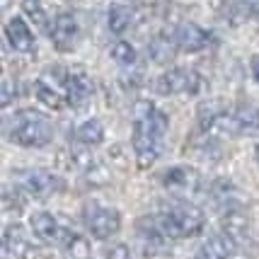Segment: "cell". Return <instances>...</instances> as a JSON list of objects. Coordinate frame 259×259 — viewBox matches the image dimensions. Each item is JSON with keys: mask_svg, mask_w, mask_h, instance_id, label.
Segmentation results:
<instances>
[{"mask_svg": "<svg viewBox=\"0 0 259 259\" xmlns=\"http://www.w3.org/2000/svg\"><path fill=\"white\" fill-rule=\"evenodd\" d=\"M233 249H235V242L228 235H215L211 240H206L199 252L194 254V259H230L233 257Z\"/></svg>", "mask_w": 259, "mask_h": 259, "instance_id": "7c38bea8", "label": "cell"}, {"mask_svg": "<svg viewBox=\"0 0 259 259\" xmlns=\"http://www.w3.org/2000/svg\"><path fill=\"white\" fill-rule=\"evenodd\" d=\"M5 39H8V44H10L17 54H22V56H34V54H36L34 34L22 17H10V20H8V24H5Z\"/></svg>", "mask_w": 259, "mask_h": 259, "instance_id": "52a82bcc", "label": "cell"}, {"mask_svg": "<svg viewBox=\"0 0 259 259\" xmlns=\"http://www.w3.org/2000/svg\"><path fill=\"white\" fill-rule=\"evenodd\" d=\"M249 70H252V78L259 82V56H254L249 61Z\"/></svg>", "mask_w": 259, "mask_h": 259, "instance_id": "d4e9b609", "label": "cell"}, {"mask_svg": "<svg viewBox=\"0 0 259 259\" xmlns=\"http://www.w3.org/2000/svg\"><path fill=\"white\" fill-rule=\"evenodd\" d=\"M155 90L160 95H199L203 90V80L196 70H187V68H169L165 70L158 80H155Z\"/></svg>", "mask_w": 259, "mask_h": 259, "instance_id": "5b68a950", "label": "cell"}, {"mask_svg": "<svg viewBox=\"0 0 259 259\" xmlns=\"http://www.w3.org/2000/svg\"><path fill=\"white\" fill-rule=\"evenodd\" d=\"M32 240L27 235V230L17 223H12L3 230V252L10 259H27L32 254Z\"/></svg>", "mask_w": 259, "mask_h": 259, "instance_id": "9c48e42d", "label": "cell"}, {"mask_svg": "<svg viewBox=\"0 0 259 259\" xmlns=\"http://www.w3.org/2000/svg\"><path fill=\"white\" fill-rule=\"evenodd\" d=\"M29 230H32V235L36 237V240H41V242H58L63 228L58 226V221L49 213V211H34V213L29 215Z\"/></svg>", "mask_w": 259, "mask_h": 259, "instance_id": "8fae6325", "label": "cell"}, {"mask_svg": "<svg viewBox=\"0 0 259 259\" xmlns=\"http://www.w3.org/2000/svg\"><path fill=\"white\" fill-rule=\"evenodd\" d=\"M15 177H17V184L29 196H34V199H49V196H54L56 192L63 189V180L58 175L49 172V169H41V167L20 169Z\"/></svg>", "mask_w": 259, "mask_h": 259, "instance_id": "277c9868", "label": "cell"}, {"mask_svg": "<svg viewBox=\"0 0 259 259\" xmlns=\"http://www.w3.org/2000/svg\"><path fill=\"white\" fill-rule=\"evenodd\" d=\"M175 49H177V41H172L167 36H155L148 46V54L155 63H169L175 58Z\"/></svg>", "mask_w": 259, "mask_h": 259, "instance_id": "ac0fdd59", "label": "cell"}, {"mask_svg": "<svg viewBox=\"0 0 259 259\" xmlns=\"http://www.w3.org/2000/svg\"><path fill=\"white\" fill-rule=\"evenodd\" d=\"M15 97H17V85H12V80L5 78L3 80V107H10Z\"/></svg>", "mask_w": 259, "mask_h": 259, "instance_id": "603a6c76", "label": "cell"}, {"mask_svg": "<svg viewBox=\"0 0 259 259\" xmlns=\"http://www.w3.org/2000/svg\"><path fill=\"white\" fill-rule=\"evenodd\" d=\"M95 92V82L90 80L88 73L75 70V73H68L66 80V102L70 107H82L85 102L92 97Z\"/></svg>", "mask_w": 259, "mask_h": 259, "instance_id": "30bf717a", "label": "cell"}, {"mask_svg": "<svg viewBox=\"0 0 259 259\" xmlns=\"http://www.w3.org/2000/svg\"><path fill=\"white\" fill-rule=\"evenodd\" d=\"M32 92H34V97H36V102L49 107V109H61V107H63V97H61V92L56 90V85L46 82L44 78L34 80Z\"/></svg>", "mask_w": 259, "mask_h": 259, "instance_id": "5bb4252c", "label": "cell"}, {"mask_svg": "<svg viewBox=\"0 0 259 259\" xmlns=\"http://www.w3.org/2000/svg\"><path fill=\"white\" fill-rule=\"evenodd\" d=\"M8 136L15 146L22 148H44L54 138V126L46 114L36 109H20L10 119Z\"/></svg>", "mask_w": 259, "mask_h": 259, "instance_id": "6da1fadb", "label": "cell"}, {"mask_svg": "<svg viewBox=\"0 0 259 259\" xmlns=\"http://www.w3.org/2000/svg\"><path fill=\"white\" fill-rule=\"evenodd\" d=\"M162 182H165V187H169V189L187 187V184H189V172H187L184 167H172L162 175Z\"/></svg>", "mask_w": 259, "mask_h": 259, "instance_id": "7402d4cb", "label": "cell"}, {"mask_svg": "<svg viewBox=\"0 0 259 259\" xmlns=\"http://www.w3.org/2000/svg\"><path fill=\"white\" fill-rule=\"evenodd\" d=\"M22 8H24V12H27V17H29L39 29H44V32L51 29V22H49V17H46V12H44V8H41L39 0H24Z\"/></svg>", "mask_w": 259, "mask_h": 259, "instance_id": "44dd1931", "label": "cell"}, {"mask_svg": "<svg viewBox=\"0 0 259 259\" xmlns=\"http://www.w3.org/2000/svg\"><path fill=\"white\" fill-rule=\"evenodd\" d=\"M235 124H237V134H245V136H257L259 134V109L257 107H237L235 112Z\"/></svg>", "mask_w": 259, "mask_h": 259, "instance_id": "9a60e30c", "label": "cell"}, {"mask_svg": "<svg viewBox=\"0 0 259 259\" xmlns=\"http://www.w3.org/2000/svg\"><path fill=\"white\" fill-rule=\"evenodd\" d=\"M109 56H112V61L116 66L128 68L136 63V49L128 41H114L112 49H109Z\"/></svg>", "mask_w": 259, "mask_h": 259, "instance_id": "ffe728a7", "label": "cell"}, {"mask_svg": "<svg viewBox=\"0 0 259 259\" xmlns=\"http://www.w3.org/2000/svg\"><path fill=\"white\" fill-rule=\"evenodd\" d=\"M131 143H134L136 162H138L141 169H148L162 155V134H158V131L148 124V121H143V119H134Z\"/></svg>", "mask_w": 259, "mask_h": 259, "instance_id": "3957f363", "label": "cell"}, {"mask_svg": "<svg viewBox=\"0 0 259 259\" xmlns=\"http://www.w3.org/2000/svg\"><path fill=\"white\" fill-rule=\"evenodd\" d=\"M82 223L95 240H109L121 228V213L100 201H88L82 206Z\"/></svg>", "mask_w": 259, "mask_h": 259, "instance_id": "7a4b0ae2", "label": "cell"}, {"mask_svg": "<svg viewBox=\"0 0 259 259\" xmlns=\"http://www.w3.org/2000/svg\"><path fill=\"white\" fill-rule=\"evenodd\" d=\"M75 138H78V143H82L88 148L100 146L104 141V126H102L100 119H88V121H82L75 128Z\"/></svg>", "mask_w": 259, "mask_h": 259, "instance_id": "e0dca14e", "label": "cell"}, {"mask_svg": "<svg viewBox=\"0 0 259 259\" xmlns=\"http://www.w3.org/2000/svg\"><path fill=\"white\" fill-rule=\"evenodd\" d=\"M254 155H257V162H259V146L254 148Z\"/></svg>", "mask_w": 259, "mask_h": 259, "instance_id": "484cf974", "label": "cell"}, {"mask_svg": "<svg viewBox=\"0 0 259 259\" xmlns=\"http://www.w3.org/2000/svg\"><path fill=\"white\" fill-rule=\"evenodd\" d=\"M61 247L66 252V259H92V249L90 242L85 240L78 233H70V230H61V237H58Z\"/></svg>", "mask_w": 259, "mask_h": 259, "instance_id": "4fadbf2b", "label": "cell"}, {"mask_svg": "<svg viewBox=\"0 0 259 259\" xmlns=\"http://www.w3.org/2000/svg\"><path fill=\"white\" fill-rule=\"evenodd\" d=\"M49 34H51V41H54V46H56L58 51L68 54V51L75 49V44H78V39H80L78 20L70 12H63V15H58L56 20L51 22Z\"/></svg>", "mask_w": 259, "mask_h": 259, "instance_id": "8992f818", "label": "cell"}, {"mask_svg": "<svg viewBox=\"0 0 259 259\" xmlns=\"http://www.w3.org/2000/svg\"><path fill=\"white\" fill-rule=\"evenodd\" d=\"M226 235L233 240V242H245L249 237V221L242 218L240 213H228L226 215Z\"/></svg>", "mask_w": 259, "mask_h": 259, "instance_id": "d6986e66", "label": "cell"}, {"mask_svg": "<svg viewBox=\"0 0 259 259\" xmlns=\"http://www.w3.org/2000/svg\"><path fill=\"white\" fill-rule=\"evenodd\" d=\"M175 41H177V49H180V51H184V54H196V51L208 49L211 41H213V36L206 32L203 27H199V24L184 22L177 27Z\"/></svg>", "mask_w": 259, "mask_h": 259, "instance_id": "ba28073f", "label": "cell"}, {"mask_svg": "<svg viewBox=\"0 0 259 259\" xmlns=\"http://www.w3.org/2000/svg\"><path fill=\"white\" fill-rule=\"evenodd\" d=\"M107 259H131V249L124 242H116L114 247L107 249Z\"/></svg>", "mask_w": 259, "mask_h": 259, "instance_id": "cb8c5ba5", "label": "cell"}, {"mask_svg": "<svg viewBox=\"0 0 259 259\" xmlns=\"http://www.w3.org/2000/svg\"><path fill=\"white\" fill-rule=\"evenodd\" d=\"M136 20V12L128 5H112L107 12V24L114 34H124L126 29H131V24Z\"/></svg>", "mask_w": 259, "mask_h": 259, "instance_id": "2e32d148", "label": "cell"}]
</instances>
